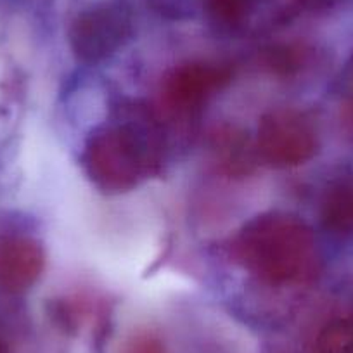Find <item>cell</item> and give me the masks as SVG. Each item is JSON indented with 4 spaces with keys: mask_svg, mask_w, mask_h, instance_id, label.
Segmentation results:
<instances>
[{
    "mask_svg": "<svg viewBox=\"0 0 353 353\" xmlns=\"http://www.w3.org/2000/svg\"><path fill=\"white\" fill-rule=\"evenodd\" d=\"M165 135L154 111L139 103L121 106L113 123L92 132L83 149V168L104 192H127L163 165Z\"/></svg>",
    "mask_w": 353,
    "mask_h": 353,
    "instance_id": "cell-1",
    "label": "cell"
},
{
    "mask_svg": "<svg viewBox=\"0 0 353 353\" xmlns=\"http://www.w3.org/2000/svg\"><path fill=\"white\" fill-rule=\"evenodd\" d=\"M230 250L248 272L274 286L310 283L321 270L314 232L290 213H265L250 220Z\"/></svg>",
    "mask_w": 353,
    "mask_h": 353,
    "instance_id": "cell-2",
    "label": "cell"
},
{
    "mask_svg": "<svg viewBox=\"0 0 353 353\" xmlns=\"http://www.w3.org/2000/svg\"><path fill=\"white\" fill-rule=\"evenodd\" d=\"M134 32L128 0H73L66 35L78 61L96 64L121 49Z\"/></svg>",
    "mask_w": 353,
    "mask_h": 353,
    "instance_id": "cell-3",
    "label": "cell"
},
{
    "mask_svg": "<svg viewBox=\"0 0 353 353\" xmlns=\"http://www.w3.org/2000/svg\"><path fill=\"white\" fill-rule=\"evenodd\" d=\"M258 158L274 168L305 165L319 148L317 130L303 113L274 110L263 114L256 132Z\"/></svg>",
    "mask_w": 353,
    "mask_h": 353,
    "instance_id": "cell-4",
    "label": "cell"
},
{
    "mask_svg": "<svg viewBox=\"0 0 353 353\" xmlns=\"http://www.w3.org/2000/svg\"><path fill=\"white\" fill-rule=\"evenodd\" d=\"M230 78L232 70L225 64L208 61L181 64L163 81V101L175 113H192L225 87Z\"/></svg>",
    "mask_w": 353,
    "mask_h": 353,
    "instance_id": "cell-5",
    "label": "cell"
},
{
    "mask_svg": "<svg viewBox=\"0 0 353 353\" xmlns=\"http://www.w3.org/2000/svg\"><path fill=\"white\" fill-rule=\"evenodd\" d=\"M43 267L46 253L39 241L19 234L0 237V290L26 293L40 279Z\"/></svg>",
    "mask_w": 353,
    "mask_h": 353,
    "instance_id": "cell-6",
    "label": "cell"
},
{
    "mask_svg": "<svg viewBox=\"0 0 353 353\" xmlns=\"http://www.w3.org/2000/svg\"><path fill=\"white\" fill-rule=\"evenodd\" d=\"M213 165L230 179L250 175L256 165V144L237 127H220L210 137Z\"/></svg>",
    "mask_w": 353,
    "mask_h": 353,
    "instance_id": "cell-7",
    "label": "cell"
},
{
    "mask_svg": "<svg viewBox=\"0 0 353 353\" xmlns=\"http://www.w3.org/2000/svg\"><path fill=\"white\" fill-rule=\"evenodd\" d=\"M321 216L331 232L353 234V179L334 182L325 191Z\"/></svg>",
    "mask_w": 353,
    "mask_h": 353,
    "instance_id": "cell-8",
    "label": "cell"
},
{
    "mask_svg": "<svg viewBox=\"0 0 353 353\" xmlns=\"http://www.w3.org/2000/svg\"><path fill=\"white\" fill-rule=\"evenodd\" d=\"M263 0H206L208 12L219 25L239 28L254 14Z\"/></svg>",
    "mask_w": 353,
    "mask_h": 353,
    "instance_id": "cell-9",
    "label": "cell"
},
{
    "mask_svg": "<svg viewBox=\"0 0 353 353\" xmlns=\"http://www.w3.org/2000/svg\"><path fill=\"white\" fill-rule=\"evenodd\" d=\"M317 353H353V321L336 319L324 325L315 343Z\"/></svg>",
    "mask_w": 353,
    "mask_h": 353,
    "instance_id": "cell-10",
    "label": "cell"
},
{
    "mask_svg": "<svg viewBox=\"0 0 353 353\" xmlns=\"http://www.w3.org/2000/svg\"><path fill=\"white\" fill-rule=\"evenodd\" d=\"M305 59H307V50L293 43H281L265 50V64L270 68V71L281 77L296 74L303 68Z\"/></svg>",
    "mask_w": 353,
    "mask_h": 353,
    "instance_id": "cell-11",
    "label": "cell"
},
{
    "mask_svg": "<svg viewBox=\"0 0 353 353\" xmlns=\"http://www.w3.org/2000/svg\"><path fill=\"white\" fill-rule=\"evenodd\" d=\"M121 353H166V346L156 332L137 331L128 336L121 346Z\"/></svg>",
    "mask_w": 353,
    "mask_h": 353,
    "instance_id": "cell-12",
    "label": "cell"
},
{
    "mask_svg": "<svg viewBox=\"0 0 353 353\" xmlns=\"http://www.w3.org/2000/svg\"><path fill=\"white\" fill-rule=\"evenodd\" d=\"M294 6L308 11H324V9L332 8L338 0H293Z\"/></svg>",
    "mask_w": 353,
    "mask_h": 353,
    "instance_id": "cell-13",
    "label": "cell"
},
{
    "mask_svg": "<svg viewBox=\"0 0 353 353\" xmlns=\"http://www.w3.org/2000/svg\"><path fill=\"white\" fill-rule=\"evenodd\" d=\"M345 88H346V94H348V99H350V108H352V113H353V57L352 61L348 63V68L345 71Z\"/></svg>",
    "mask_w": 353,
    "mask_h": 353,
    "instance_id": "cell-14",
    "label": "cell"
},
{
    "mask_svg": "<svg viewBox=\"0 0 353 353\" xmlns=\"http://www.w3.org/2000/svg\"><path fill=\"white\" fill-rule=\"evenodd\" d=\"M0 353H11V346H9L8 339L0 336Z\"/></svg>",
    "mask_w": 353,
    "mask_h": 353,
    "instance_id": "cell-15",
    "label": "cell"
}]
</instances>
